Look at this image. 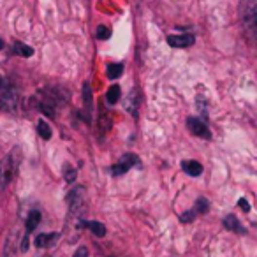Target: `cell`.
<instances>
[{
    "label": "cell",
    "instance_id": "11",
    "mask_svg": "<svg viewBox=\"0 0 257 257\" xmlns=\"http://www.w3.org/2000/svg\"><path fill=\"white\" fill-rule=\"evenodd\" d=\"M81 227H87L88 231H92L95 234L97 238H102L106 236V225L102 222H97V220H83L81 222Z\"/></svg>",
    "mask_w": 257,
    "mask_h": 257
},
{
    "label": "cell",
    "instance_id": "13",
    "mask_svg": "<svg viewBox=\"0 0 257 257\" xmlns=\"http://www.w3.org/2000/svg\"><path fill=\"white\" fill-rule=\"evenodd\" d=\"M182 167H184V171L187 173L188 176H201V173H202V165H201V162H198V161H184L182 162Z\"/></svg>",
    "mask_w": 257,
    "mask_h": 257
},
{
    "label": "cell",
    "instance_id": "12",
    "mask_svg": "<svg viewBox=\"0 0 257 257\" xmlns=\"http://www.w3.org/2000/svg\"><path fill=\"white\" fill-rule=\"evenodd\" d=\"M41 224V211L39 210H32L30 213H28L27 217V222H25V229H27V236L32 231H36L37 225Z\"/></svg>",
    "mask_w": 257,
    "mask_h": 257
},
{
    "label": "cell",
    "instance_id": "3",
    "mask_svg": "<svg viewBox=\"0 0 257 257\" xmlns=\"http://www.w3.org/2000/svg\"><path fill=\"white\" fill-rule=\"evenodd\" d=\"M134 165H136V167H141L139 157L136 155V153H124V155L120 157V161L111 167V175L122 176V175H125L130 167H134Z\"/></svg>",
    "mask_w": 257,
    "mask_h": 257
},
{
    "label": "cell",
    "instance_id": "17",
    "mask_svg": "<svg viewBox=\"0 0 257 257\" xmlns=\"http://www.w3.org/2000/svg\"><path fill=\"white\" fill-rule=\"evenodd\" d=\"M106 74H108V78H110V79L120 78V76L124 74V65H122V64H111V65H108V71H106Z\"/></svg>",
    "mask_w": 257,
    "mask_h": 257
},
{
    "label": "cell",
    "instance_id": "14",
    "mask_svg": "<svg viewBox=\"0 0 257 257\" xmlns=\"http://www.w3.org/2000/svg\"><path fill=\"white\" fill-rule=\"evenodd\" d=\"M83 101H85V113H88L90 118V111H92V88L88 83L83 85Z\"/></svg>",
    "mask_w": 257,
    "mask_h": 257
},
{
    "label": "cell",
    "instance_id": "16",
    "mask_svg": "<svg viewBox=\"0 0 257 257\" xmlns=\"http://www.w3.org/2000/svg\"><path fill=\"white\" fill-rule=\"evenodd\" d=\"M192 210L196 215H204V213H208V210H210V202H208L206 198H199L198 201H196V204H194Z\"/></svg>",
    "mask_w": 257,
    "mask_h": 257
},
{
    "label": "cell",
    "instance_id": "10",
    "mask_svg": "<svg viewBox=\"0 0 257 257\" xmlns=\"http://www.w3.org/2000/svg\"><path fill=\"white\" fill-rule=\"evenodd\" d=\"M141 102V97H139V90L138 88H134L132 92L128 93V99L125 102V108H127L128 113H132L134 116H138V106Z\"/></svg>",
    "mask_w": 257,
    "mask_h": 257
},
{
    "label": "cell",
    "instance_id": "26",
    "mask_svg": "<svg viewBox=\"0 0 257 257\" xmlns=\"http://www.w3.org/2000/svg\"><path fill=\"white\" fill-rule=\"evenodd\" d=\"M4 83H5V81H4V79H2V76H0V87H2V85H4Z\"/></svg>",
    "mask_w": 257,
    "mask_h": 257
},
{
    "label": "cell",
    "instance_id": "1",
    "mask_svg": "<svg viewBox=\"0 0 257 257\" xmlns=\"http://www.w3.org/2000/svg\"><path fill=\"white\" fill-rule=\"evenodd\" d=\"M19 159H21V152L19 148H14L9 155L5 157L4 161L0 162V187L5 188L7 184L14 178L16 175V169H18Z\"/></svg>",
    "mask_w": 257,
    "mask_h": 257
},
{
    "label": "cell",
    "instance_id": "8",
    "mask_svg": "<svg viewBox=\"0 0 257 257\" xmlns=\"http://www.w3.org/2000/svg\"><path fill=\"white\" fill-rule=\"evenodd\" d=\"M196 42V37L192 34H180V36H169L167 37V44L171 48H188Z\"/></svg>",
    "mask_w": 257,
    "mask_h": 257
},
{
    "label": "cell",
    "instance_id": "18",
    "mask_svg": "<svg viewBox=\"0 0 257 257\" xmlns=\"http://www.w3.org/2000/svg\"><path fill=\"white\" fill-rule=\"evenodd\" d=\"M37 132H39V136H41L42 139H51V127L44 122V120H39V124H37Z\"/></svg>",
    "mask_w": 257,
    "mask_h": 257
},
{
    "label": "cell",
    "instance_id": "2",
    "mask_svg": "<svg viewBox=\"0 0 257 257\" xmlns=\"http://www.w3.org/2000/svg\"><path fill=\"white\" fill-rule=\"evenodd\" d=\"M58 102V93H55L53 90H44V92L36 97L37 110L41 111L42 115H46L48 118H55V110Z\"/></svg>",
    "mask_w": 257,
    "mask_h": 257
},
{
    "label": "cell",
    "instance_id": "9",
    "mask_svg": "<svg viewBox=\"0 0 257 257\" xmlns=\"http://www.w3.org/2000/svg\"><path fill=\"white\" fill-rule=\"evenodd\" d=\"M224 227L227 231H233V233H236V234H247V229H245L243 225L239 224V220H238V217L236 215H227L224 219Z\"/></svg>",
    "mask_w": 257,
    "mask_h": 257
},
{
    "label": "cell",
    "instance_id": "15",
    "mask_svg": "<svg viewBox=\"0 0 257 257\" xmlns=\"http://www.w3.org/2000/svg\"><path fill=\"white\" fill-rule=\"evenodd\" d=\"M120 95H122L120 85H111L108 93H106V101H108V104H116L120 101Z\"/></svg>",
    "mask_w": 257,
    "mask_h": 257
},
{
    "label": "cell",
    "instance_id": "5",
    "mask_svg": "<svg viewBox=\"0 0 257 257\" xmlns=\"http://www.w3.org/2000/svg\"><path fill=\"white\" fill-rule=\"evenodd\" d=\"M187 127L194 136H198V138H202V139H211V132L204 120L198 118V116H188Z\"/></svg>",
    "mask_w": 257,
    "mask_h": 257
},
{
    "label": "cell",
    "instance_id": "21",
    "mask_svg": "<svg viewBox=\"0 0 257 257\" xmlns=\"http://www.w3.org/2000/svg\"><path fill=\"white\" fill-rule=\"evenodd\" d=\"M64 178L67 184H74V180H76V169L71 167V165H65L64 167Z\"/></svg>",
    "mask_w": 257,
    "mask_h": 257
},
{
    "label": "cell",
    "instance_id": "22",
    "mask_svg": "<svg viewBox=\"0 0 257 257\" xmlns=\"http://www.w3.org/2000/svg\"><path fill=\"white\" fill-rule=\"evenodd\" d=\"M196 213H194V210L190 211H185L184 215H180V222H184V224H190V222H194V219H196Z\"/></svg>",
    "mask_w": 257,
    "mask_h": 257
},
{
    "label": "cell",
    "instance_id": "4",
    "mask_svg": "<svg viewBox=\"0 0 257 257\" xmlns=\"http://www.w3.org/2000/svg\"><path fill=\"white\" fill-rule=\"evenodd\" d=\"M18 92L9 85H2L0 87V111H14L18 106Z\"/></svg>",
    "mask_w": 257,
    "mask_h": 257
},
{
    "label": "cell",
    "instance_id": "6",
    "mask_svg": "<svg viewBox=\"0 0 257 257\" xmlns=\"http://www.w3.org/2000/svg\"><path fill=\"white\" fill-rule=\"evenodd\" d=\"M58 239H60V233H42V234H37L34 243H36L37 248H51L55 247Z\"/></svg>",
    "mask_w": 257,
    "mask_h": 257
},
{
    "label": "cell",
    "instance_id": "24",
    "mask_svg": "<svg viewBox=\"0 0 257 257\" xmlns=\"http://www.w3.org/2000/svg\"><path fill=\"white\" fill-rule=\"evenodd\" d=\"M73 257H88V248L85 247V245H81V247H78V250L74 252Z\"/></svg>",
    "mask_w": 257,
    "mask_h": 257
},
{
    "label": "cell",
    "instance_id": "20",
    "mask_svg": "<svg viewBox=\"0 0 257 257\" xmlns=\"http://www.w3.org/2000/svg\"><path fill=\"white\" fill-rule=\"evenodd\" d=\"M97 37H99L101 41L110 39V37H111V28L108 27V25H101V27L97 28Z\"/></svg>",
    "mask_w": 257,
    "mask_h": 257
},
{
    "label": "cell",
    "instance_id": "7",
    "mask_svg": "<svg viewBox=\"0 0 257 257\" xmlns=\"http://www.w3.org/2000/svg\"><path fill=\"white\" fill-rule=\"evenodd\" d=\"M241 18L248 25V28H254L256 25V2L254 0H245L241 4Z\"/></svg>",
    "mask_w": 257,
    "mask_h": 257
},
{
    "label": "cell",
    "instance_id": "19",
    "mask_svg": "<svg viewBox=\"0 0 257 257\" xmlns=\"http://www.w3.org/2000/svg\"><path fill=\"white\" fill-rule=\"evenodd\" d=\"M14 51L18 53V55H21V56H25V58H28V56H32L34 55V48H30V46H27V44H23V42H16L14 44Z\"/></svg>",
    "mask_w": 257,
    "mask_h": 257
},
{
    "label": "cell",
    "instance_id": "27",
    "mask_svg": "<svg viewBox=\"0 0 257 257\" xmlns=\"http://www.w3.org/2000/svg\"><path fill=\"white\" fill-rule=\"evenodd\" d=\"M2 48H4V41H0V50H2Z\"/></svg>",
    "mask_w": 257,
    "mask_h": 257
},
{
    "label": "cell",
    "instance_id": "25",
    "mask_svg": "<svg viewBox=\"0 0 257 257\" xmlns=\"http://www.w3.org/2000/svg\"><path fill=\"white\" fill-rule=\"evenodd\" d=\"M238 206L241 208V210H243L245 213H248V211H250V204H248V201H247V199H243V198H241V199L238 201Z\"/></svg>",
    "mask_w": 257,
    "mask_h": 257
},
{
    "label": "cell",
    "instance_id": "23",
    "mask_svg": "<svg viewBox=\"0 0 257 257\" xmlns=\"http://www.w3.org/2000/svg\"><path fill=\"white\" fill-rule=\"evenodd\" d=\"M13 236H9V239H7V245H5V256L4 257H14V252H13Z\"/></svg>",
    "mask_w": 257,
    "mask_h": 257
}]
</instances>
